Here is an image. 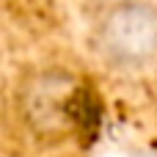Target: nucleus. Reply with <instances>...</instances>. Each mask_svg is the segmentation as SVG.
<instances>
[{
  "label": "nucleus",
  "mask_w": 157,
  "mask_h": 157,
  "mask_svg": "<svg viewBox=\"0 0 157 157\" xmlns=\"http://www.w3.org/2000/svg\"><path fill=\"white\" fill-rule=\"evenodd\" d=\"M94 44L113 69L135 72L157 58V3L116 0L94 28Z\"/></svg>",
  "instance_id": "1"
},
{
  "label": "nucleus",
  "mask_w": 157,
  "mask_h": 157,
  "mask_svg": "<svg viewBox=\"0 0 157 157\" xmlns=\"http://www.w3.org/2000/svg\"><path fill=\"white\" fill-rule=\"evenodd\" d=\"M69 97H72V91H69V80H63V75H44L25 94L28 121L41 130L63 127L66 121H72Z\"/></svg>",
  "instance_id": "2"
}]
</instances>
